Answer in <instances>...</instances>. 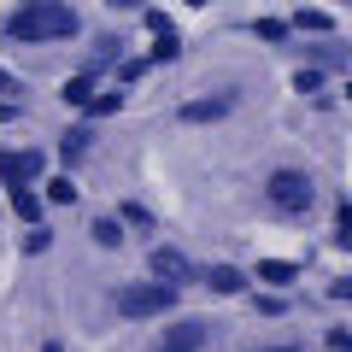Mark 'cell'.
I'll list each match as a JSON object with an SVG mask.
<instances>
[{
    "label": "cell",
    "instance_id": "1",
    "mask_svg": "<svg viewBox=\"0 0 352 352\" xmlns=\"http://www.w3.org/2000/svg\"><path fill=\"white\" fill-rule=\"evenodd\" d=\"M76 36H82V12L65 0H30L0 18V41H12V47H53V41H76Z\"/></svg>",
    "mask_w": 352,
    "mask_h": 352
},
{
    "label": "cell",
    "instance_id": "2",
    "mask_svg": "<svg viewBox=\"0 0 352 352\" xmlns=\"http://www.w3.org/2000/svg\"><path fill=\"white\" fill-rule=\"evenodd\" d=\"M264 200L276 217H305L317 206V176L300 170V164H276V170L264 176Z\"/></svg>",
    "mask_w": 352,
    "mask_h": 352
},
{
    "label": "cell",
    "instance_id": "3",
    "mask_svg": "<svg viewBox=\"0 0 352 352\" xmlns=\"http://www.w3.org/2000/svg\"><path fill=\"white\" fill-rule=\"evenodd\" d=\"M112 311L124 317V323H153V317H170V311H176V288H164V282H153V276L124 282V288L112 294Z\"/></svg>",
    "mask_w": 352,
    "mask_h": 352
},
{
    "label": "cell",
    "instance_id": "4",
    "mask_svg": "<svg viewBox=\"0 0 352 352\" xmlns=\"http://www.w3.org/2000/svg\"><path fill=\"white\" fill-rule=\"evenodd\" d=\"M36 176H47L41 147H0V188H36Z\"/></svg>",
    "mask_w": 352,
    "mask_h": 352
},
{
    "label": "cell",
    "instance_id": "5",
    "mask_svg": "<svg viewBox=\"0 0 352 352\" xmlns=\"http://www.w3.org/2000/svg\"><path fill=\"white\" fill-rule=\"evenodd\" d=\"M147 276L164 282V288H182V282H194L200 270L188 264V252H176V247H153L147 252Z\"/></svg>",
    "mask_w": 352,
    "mask_h": 352
},
{
    "label": "cell",
    "instance_id": "6",
    "mask_svg": "<svg viewBox=\"0 0 352 352\" xmlns=\"http://www.w3.org/2000/svg\"><path fill=\"white\" fill-rule=\"evenodd\" d=\"M241 106V88H217V94H200V100H182V124H217V118H229Z\"/></svg>",
    "mask_w": 352,
    "mask_h": 352
},
{
    "label": "cell",
    "instance_id": "7",
    "mask_svg": "<svg viewBox=\"0 0 352 352\" xmlns=\"http://www.w3.org/2000/svg\"><path fill=\"white\" fill-rule=\"evenodd\" d=\"M206 340H212V329H206L200 317H176V323H164L159 346L164 352H206Z\"/></svg>",
    "mask_w": 352,
    "mask_h": 352
},
{
    "label": "cell",
    "instance_id": "8",
    "mask_svg": "<svg viewBox=\"0 0 352 352\" xmlns=\"http://www.w3.org/2000/svg\"><path fill=\"white\" fill-rule=\"evenodd\" d=\"M147 30H153V47H147V65H170L176 53H182V41H176L170 18H164L159 6H147Z\"/></svg>",
    "mask_w": 352,
    "mask_h": 352
},
{
    "label": "cell",
    "instance_id": "9",
    "mask_svg": "<svg viewBox=\"0 0 352 352\" xmlns=\"http://www.w3.org/2000/svg\"><path fill=\"white\" fill-rule=\"evenodd\" d=\"M118 65H124V36H118V30L94 36V47H88V65H82V71L100 82V76H106V71H118Z\"/></svg>",
    "mask_w": 352,
    "mask_h": 352
},
{
    "label": "cell",
    "instance_id": "10",
    "mask_svg": "<svg viewBox=\"0 0 352 352\" xmlns=\"http://www.w3.org/2000/svg\"><path fill=\"white\" fill-rule=\"evenodd\" d=\"M252 276H258L270 294H288L294 282H300V264H294V258H258V264H252Z\"/></svg>",
    "mask_w": 352,
    "mask_h": 352
},
{
    "label": "cell",
    "instance_id": "11",
    "mask_svg": "<svg viewBox=\"0 0 352 352\" xmlns=\"http://www.w3.org/2000/svg\"><path fill=\"white\" fill-rule=\"evenodd\" d=\"M305 59H311V71H346V65H352V47H346V41H311V47H305Z\"/></svg>",
    "mask_w": 352,
    "mask_h": 352
},
{
    "label": "cell",
    "instance_id": "12",
    "mask_svg": "<svg viewBox=\"0 0 352 352\" xmlns=\"http://www.w3.org/2000/svg\"><path fill=\"white\" fill-rule=\"evenodd\" d=\"M200 282L212 294H223V300L229 294H247V270H241V264H212V270H200Z\"/></svg>",
    "mask_w": 352,
    "mask_h": 352
},
{
    "label": "cell",
    "instance_id": "13",
    "mask_svg": "<svg viewBox=\"0 0 352 352\" xmlns=\"http://www.w3.org/2000/svg\"><path fill=\"white\" fill-rule=\"evenodd\" d=\"M288 30H305V36H329V30H335V18H329L323 6H294Z\"/></svg>",
    "mask_w": 352,
    "mask_h": 352
},
{
    "label": "cell",
    "instance_id": "14",
    "mask_svg": "<svg viewBox=\"0 0 352 352\" xmlns=\"http://www.w3.org/2000/svg\"><path fill=\"white\" fill-rule=\"evenodd\" d=\"M6 200H12V217H18V223H30V229L41 223V194H36V188H6Z\"/></svg>",
    "mask_w": 352,
    "mask_h": 352
},
{
    "label": "cell",
    "instance_id": "15",
    "mask_svg": "<svg viewBox=\"0 0 352 352\" xmlns=\"http://www.w3.org/2000/svg\"><path fill=\"white\" fill-rule=\"evenodd\" d=\"M94 94H100V82H94V76H88V71H76L71 82L59 88V100H65V106H76V112H82V106L94 100Z\"/></svg>",
    "mask_w": 352,
    "mask_h": 352
},
{
    "label": "cell",
    "instance_id": "16",
    "mask_svg": "<svg viewBox=\"0 0 352 352\" xmlns=\"http://www.w3.org/2000/svg\"><path fill=\"white\" fill-rule=\"evenodd\" d=\"M124 235H129V229L118 223V217H94V223H88V241H94V247H106V252L124 247Z\"/></svg>",
    "mask_w": 352,
    "mask_h": 352
},
{
    "label": "cell",
    "instance_id": "17",
    "mask_svg": "<svg viewBox=\"0 0 352 352\" xmlns=\"http://www.w3.org/2000/svg\"><path fill=\"white\" fill-rule=\"evenodd\" d=\"M118 106H124V88H100V94L82 106V124H100V118H112Z\"/></svg>",
    "mask_w": 352,
    "mask_h": 352
},
{
    "label": "cell",
    "instance_id": "18",
    "mask_svg": "<svg viewBox=\"0 0 352 352\" xmlns=\"http://www.w3.org/2000/svg\"><path fill=\"white\" fill-rule=\"evenodd\" d=\"M88 147H94V129H88V124H71L59 135V159H82Z\"/></svg>",
    "mask_w": 352,
    "mask_h": 352
},
{
    "label": "cell",
    "instance_id": "19",
    "mask_svg": "<svg viewBox=\"0 0 352 352\" xmlns=\"http://www.w3.org/2000/svg\"><path fill=\"white\" fill-rule=\"evenodd\" d=\"M118 223H124V229H141V235H153V223H159V217H153V206L124 200V206H118Z\"/></svg>",
    "mask_w": 352,
    "mask_h": 352
},
{
    "label": "cell",
    "instance_id": "20",
    "mask_svg": "<svg viewBox=\"0 0 352 352\" xmlns=\"http://www.w3.org/2000/svg\"><path fill=\"white\" fill-rule=\"evenodd\" d=\"M335 247L352 252V200H335Z\"/></svg>",
    "mask_w": 352,
    "mask_h": 352
},
{
    "label": "cell",
    "instance_id": "21",
    "mask_svg": "<svg viewBox=\"0 0 352 352\" xmlns=\"http://www.w3.org/2000/svg\"><path fill=\"white\" fill-rule=\"evenodd\" d=\"M47 206H76V182L71 176H47Z\"/></svg>",
    "mask_w": 352,
    "mask_h": 352
},
{
    "label": "cell",
    "instance_id": "22",
    "mask_svg": "<svg viewBox=\"0 0 352 352\" xmlns=\"http://www.w3.org/2000/svg\"><path fill=\"white\" fill-rule=\"evenodd\" d=\"M252 36H258V41H288L294 30H288V18H258V24H252Z\"/></svg>",
    "mask_w": 352,
    "mask_h": 352
},
{
    "label": "cell",
    "instance_id": "23",
    "mask_svg": "<svg viewBox=\"0 0 352 352\" xmlns=\"http://www.w3.org/2000/svg\"><path fill=\"white\" fill-rule=\"evenodd\" d=\"M323 82H329V76H323V71H311V65H300V71H294V88H300V94H311V100L323 94Z\"/></svg>",
    "mask_w": 352,
    "mask_h": 352
},
{
    "label": "cell",
    "instance_id": "24",
    "mask_svg": "<svg viewBox=\"0 0 352 352\" xmlns=\"http://www.w3.org/2000/svg\"><path fill=\"white\" fill-rule=\"evenodd\" d=\"M47 247H53V229H47V223H36V229L24 235V252H30V258H41Z\"/></svg>",
    "mask_w": 352,
    "mask_h": 352
},
{
    "label": "cell",
    "instance_id": "25",
    "mask_svg": "<svg viewBox=\"0 0 352 352\" xmlns=\"http://www.w3.org/2000/svg\"><path fill=\"white\" fill-rule=\"evenodd\" d=\"M0 100H24V76L0 65Z\"/></svg>",
    "mask_w": 352,
    "mask_h": 352
},
{
    "label": "cell",
    "instance_id": "26",
    "mask_svg": "<svg viewBox=\"0 0 352 352\" xmlns=\"http://www.w3.org/2000/svg\"><path fill=\"white\" fill-rule=\"evenodd\" d=\"M147 71H153V65H147V59H124V65H118V71H112V76H118V82H124V88H129V82H141V76H147Z\"/></svg>",
    "mask_w": 352,
    "mask_h": 352
},
{
    "label": "cell",
    "instance_id": "27",
    "mask_svg": "<svg viewBox=\"0 0 352 352\" xmlns=\"http://www.w3.org/2000/svg\"><path fill=\"white\" fill-rule=\"evenodd\" d=\"M258 317H288V294H258Z\"/></svg>",
    "mask_w": 352,
    "mask_h": 352
},
{
    "label": "cell",
    "instance_id": "28",
    "mask_svg": "<svg viewBox=\"0 0 352 352\" xmlns=\"http://www.w3.org/2000/svg\"><path fill=\"white\" fill-rule=\"evenodd\" d=\"M329 352H352V329H346V323L329 329Z\"/></svg>",
    "mask_w": 352,
    "mask_h": 352
},
{
    "label": "cell",
    "instance_id": "29",
    "mask_svg": "<svg viewBox=\"0 0 352 352\" xmlns=\"http://www.w3.org/2000/svg\"><path fill=\"white\" fill-rule=\"evenodd\" d=\"M329 300H340V305H352V276H335V282H329Z\"/></svg>",
    "mask_w": 352,
    "mask_h": 352
},
{
    "label": "cell",
    "instance_id": "30",
    "mask_svg": "<svg viewBox=\"0 0 352 352\" xmlns=\"http://www.w3.org/2000/svg\"><path fill=\"white\" fill-rule=\"evenodd\" d=\"M24 118V100H0V124H18Z\"/></svg>",
    "mask_w": 352,
    "mask_h": 352
},
{
    "label": "cell",
    "instance_id": "31",
    "mask_svg": "<svg viewBox=\"0 0 352 352\" xmlns=\"http://www.w3.org/2000/svg\"><path fill=\"white\" fill-rule=\"evenodd\" d=\"M252 352H305L300 340H270V346H252Z\"/></svg>",
    "mask_w": 352,
    "mask_h": 352
},
{
    "label": "cell",
    "instance_id": "32",
    "mask_svg": "<svg viewBox=\"0 0 352 352\" xmlns=\"http://www.w3.org/2000/svg\"><path fill=\"white\" fill-rule=\"evenodd\" d=\"M41 352H65V346H59V340H41Z\"/></svg>",
    "mask_w": 352,
    "mask_h": 352
},
{
    "label": "cell",
    "instance_id": "33",
    "mask_svg": "<svg viewBox=\"0 0 352 352\" xmlns=\"http://www.w3.org/2000/svg\"><path fill=\"white\" fill-rule=\"evenodd\" d=\"M346 100H352V76H346Z\"/></svg>",
    "mask_w": 352,
    "mask_h": 352
},
{
    "label": "cell",
    "instance_id": "34",
    "mask_svg": "<svg viewBox=\"0 0 352 352\" xmlns=\"http://www.w3.org/2000/svg\"><path fill=\"white\" fill-rule=\"evenodd\" d=\"M153 352H164V346H153Z\"/></svg>",
    "mask_w": 352,
    "mask_h": 352
}]
</instances>
